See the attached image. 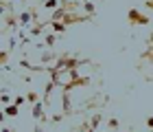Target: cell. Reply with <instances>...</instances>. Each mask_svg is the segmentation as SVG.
<instances>
[{
	"label": "cell",
	"mask_w": 153,
	"mask_h": 132,
	"mask_svg": "<svg viewBox=\"0 0 153 132\" xmlns=\"http://www.w3.org/2000/svg\"><path fill=\"white\" fill-rule=\"evenodd\" d=\"M83 64H88V60H83V57H79V55H74V53H59L53 68L57 73H66V71H74V68H79Z\"/></svg>",
	"instance_id": "cell-1"
},
{
	"label": "cell",
	"mask_w": 153,
	"mask_h": 132,
	"mask_svg": "<svg viewBox=\"0 0 153 132\" xmlns=\"http://www.w3.org/2000/svg\"><path fill=\"white\" fill-rule=\"evenodd\" d=\"M127 22H129V26H147L151 22V18L144 16L138 7H131V9L127 11Z\"/></svg>",
	"instance_id": "cell-2"
},
{
	"label": "cell",
	"mask_w": 153,
	"mask_h": 132,
	"mask_svg": "<svg viewBox=\"0 0 153 132\" xmlns=\"http://www.w3.org/2000/svg\"><path fill=\"white\" fill-rule=\"evenodd\" d=\"M29 22H39V16H37V9H35V7H29V9H24V11L18 16V26H26Z\"/></svg>",
	"instance_id": "cell-3"
},
{
	"label": "cell",
	"mask_w": 153,
	"mask_h": 132,
	"mask_svg": "<svg viewBox=\"0 0 153 132\" xmlns=\"http://www.w3.org/2000/svg\"><path fill=\"white\" fill-rule=\"evenodd\" d=\"M31 115H33V119H37V121H46V108H44V103H42V101L31 103Z\"/></svg>",
	"instance_id": "cell-4"
},
{
	"label": "cell",
	"mask_w": 153,
	"mask_h": 132,
	"mask_svg": "<svg viewBox=\"0 0 153 132\" xmlns=\"http://www.w3.org/2000/svg\"><path fill=\"white\" fill-rule=\"evenodd\" d=\"M61 115H72V101H70V93L61 88Z\"/></svg>",
	"instance_id": "cell-5"
},
{
	"label": "cell",
	"mask_w": 153,
	"mask_h": 132,
	"mask_svg": "<svg viewBox=\"0 0 153 132\" xmlns=\"http://www.w3.org/2000/svg\"><path fill=\"white\" fill-rule=\"evenodd\" d=\"M2 18H4V31L16 29V26H18V16H16V11H13V9H9Z\"/></svg>",
	"instance_id": "cell-6"
},
{
	"label": "cell",
	"mask_w": 153,
	"mask_h": 132,
	"mask_svg": "<svg viewBox=\"0 0 153 132\" xmlns=\"http://www.w3.org/2000/svg\"><path fill=\"white\" fill-rule=\"evenodd\" d=\"M46 26H51L55 33H66V31H68V26H66L64 22H59V20H48Z\"/></svg>",
	"instance_id": "cell-7"
},
{
	"label": "cell",
	"mask_w": 153,
	"mask_h": 132,
	"mask_svg": "<svg viewBox=\"0 0 153 132\" xmlns=\"http://www.w3.org/2000/svg\"><path fill=\"white\" fill-rule=\"evenodd\" d=\"M101 123H103V115H101V112H94V115L88 119V126L92 128V130H99Z\"/></svg>",
	"instance_id": "cell-8"
},
{
	"label": "cell",
	"mask_w": 153,
	"mask_h": 132,
	"mask_svg": "<svg viewBox=\"0 0 153 132\" xmlns=\"http://www.w3.org/2000/svg\"><path fill=\"white\" fill-rule=\"evenodd\" d=\"M2 112H4V117H9V119H13V117H18V112H20V108H18V106H13V103H7Z\"/></svg>",
	"instance_id": "cell-9"
},
{
	"label": "cell",
	"mask_w": 153,
	"mask_h": 132,
	"mask_svg": "<svg viewBox=\"0 0 153 132\" xmlns=\"http://www.w3.org/2000/svg\"><path fill=\"white\" fill-rule=\"evenodd\" d=\"M55 60H57V53H53V51H42V57H39L42 64H48V62H55Z\"/></svg>",
	"instance_id": "cell-10"
},
{
	"label": "cell",
	"mask_w": 153,
	"mask_h": 132,
	"mask_svg": "<svg viewBox=\"0 0 153 132\" xmlns=\"http://www.w3.org/2000/svg\"><path fill=\"white\" fill-rule=\"evenodd\" d=\"M9 57H11V53L7 51V48H0V66L7 68V64H9Z\"/></svg>",
	"instance_id": "cell-11"
},
{
	"label": "cell",
	"mask_w": 153,
	"mask_h": 132,
	"mask_svg": "<svg viewBox=\"0 0 153 132\" xmlns=\"http://www.w3.org/2000/svg\"><path fill=\"white\" fill-rule=\"evenodd\" d=\"M55 42H57V35H55V33H46V35H44V42H42V44H44V46H55Z\"/></svg>",
	"instance_id": "cell-12"
},
{
	"label": "cell",
	"mask_w": 153,
	"mask_h": 132,
	"mask_svg": "<svg viewBox=\"0 0 153 132\" xmlns=\"http://www.w3.org/2000/svg\"><path fill=\"white\" fill-rule=\"evenodd\" d=\"M0 103H11V95H9V90L7 88H0Z\"/></svg>",
	"instance_id": "cell-13"
},
{
	"label": "cell",
	"mask_w": 153,
	"mask_h": 132,
	"mask_svg": "<svg viewBox=\"0 0 153 132\" xmlns=\"http://www.w3.org/2000/svg\"><path fill=\"white\" fill-rule=\"evenodd\" d=\"M24 99L29 101V103H35V101H39V95L35 93V90H26V95H24Z\"/></svg>",
	"instance_id": "cell-14"
},
{
	"label": "cell",
	"mask_w": 153,
	"mask_h": 132,
	"mask_svg": "<svg viewBox=\"0 0 153 132\" xmlns=\"http://www.w3.org/2000/svg\"><path fill=\"white\" fill-rule=\"evenodd\" d=\"M42 5H44L48 11H55L59 7V0H42Z\"/></svg>",
	"instance_id": "cell-15"
},
{
	"label": "cell",
	"mask_w": 153,
	"mask_h": 132,
	"mask_svg": "<svg viewBox=\"0 0 153 132\" xmlns=\"http://www.w3.org/2000/svg\"><path fill=\"white\" fill-rule=\"evenodd\" d=\"M107 128H109V132H116L120 128V121H118L116 117H112V119H107Z\"/></svg>",
	"instance_id": "cell-16"
},
{
	"label": "cell",
	"mask_w": 153,
	"mask_h": 132,
	"mask_svg": "<svg viewBox=\"0 0 153 132\" xmlns=\"http://www.w3.org/2000/svg\"><path fill=\"white\" fill-rule=\"evenodd\" d=\"M9 9H13L9 0H0V18H2V16H4V13L9 11Z\"/></svg>",
	"instance_id": "cell-17"
},
{
	"label": "cell",
	"mask_w": 153,
	"mask_h": 132,
	"mask_svg": "<svg viewBox=\"0 0 153 132\" xmlns=\"http://www.w3.org/2000/svg\"><path fill=\"white\" fill-rule=\"evenodd\" d=\"M83 11H85L88 16H94L96 13V7L92 5V0H90V2H83Z\"/></svg>",
	"instance_id": "cell-18"
},
{
	"label": "cell",
	"mask_w": 153,
	"mask_h": 132,
	"mask_svg": "<svg viewBox=\"0 0 153 132\" xmlns=\"http://www.w3.org/2000/svg\"><path fill=\"white\" fill-rule=\"evenodd\" d=\"M11 103H13V106H22V103H26V99H24V95H16V99H11Z\"/></svg>",
	"instance_id": "cell-19"
},
{
	"label": "cell",
	"mask_w": 153,
	"mask_h": 132,
	"mask_svg": "<svg viewBox=\"0 0 153 132\" xmlns=\"http://www.w3.org/2000/svg\"><path fill=\"white\" fill-rule=\"evenodd\" d=\"M76 132H96V130H92V128H90V126H88V121H83L81 126L76 128Z\"/></svg>",
	"instance_id": "cell-20"
},
{
	"label": "cell",
	"mask_w": 153,
	"mask_h": 132,
	"mask_svg": "<svg viewBox=\"0 0 153 132\" xmlns=\"http://www.w3.org/2000/svg\"><path fill=\"white\" fill-rule=\"evenodd\" d=\"M13 48H16V35H11V38H9V48H7V51L11 53Z\"/></svg>",
	"instance_id": "cell-21"
},
{
	"label": "cell",
	"mask_w": 153,
	"mask_h": 132,
	"mask_svg": "<svg viewBox=\"0 0 153 132\" xmlns=\"http://www.w3.org/2000/svg\"><path fill=\"white\" fill-rule=\"evenodd\" d=\"M147 128H149V130L153 128V117H147Z\"/></svg>",
	"instance_id": "cell-22"
},
{
	"label": "cell",
	"mask_w": 153,
	"mask_h": 132,
	"mask_svg": "<svg viewBox=\"0 0 153 132\" xmlns=\"http://www.w3.org/2000/svg\"><path fill=\"white\" fill-rule=\"evenodd\" d=\"M4 119H7V117H4V112H2V110H0V126L4 123Z\"/></svg>",
	"instance_id": "cell-23"
},
{
	"label": "cell",
	"mask_w": 153,
	"mask_h": 132,
	"mask_svg": "<svg viewBox=\"0 0 153 132\" xmlns=\"http://www.w3.org/2000/svg\"><path fill=\"white\" fill-rule=\"evenodd\" d=\"M0 132H13L11 128H7V126H2V130H0Z\"/></svg>",
	"instance_id": "cell-24"
},
{
	"label": "cell",
	"mask_w": 153,
	"mask_h": 132,
	"mask_svg": "<svg viewBox=\"0 0 153 132\" xmlns=\"http://www.w3.org/2000/svg\"><path fill=\"white\" fill-rule=\"evenodd\" d=\"M33 132H42V126H39V123H37L35 128H33Z\"/></svg>",
	"instance_id": "cell-25"
},
{
	"label": "cell",
	"mask_w": 153,
	"mask_h": 132,
	"mask_svg": "<svg viewBox=\"0 0 153 132\" xmlns=\"http://www.w3.org/2000/svg\"><path fill=\"white\" fill-rule=\"evenodd\" d=\"M66 2H68V0H59V5H66Z\"/></svg>",
	"instance_id": "cell-26"
},
{
	"label": "cell",
	"mask_w": 153,
	"mask_h": 132,
	"mask_svg": "<svg viewBox=\"0 0 153 132\" xmlns=\"http://www.w3.org/2000/svg\"><path fill=\"white\" fill-rule=\"evenodd\" d=\"M81 2H90V0H81Z\"/></svg>",
	"instance_id": "cell-27"
},
{
	"label": "cell",
	"mask_w": 153,
	"mask_h": 132,
	"mask_svg": "<svg viewBox=\"0 0 153 132\" xmlns=\"http://www.w3.org/2000/svg\"><path fill=\"white\" fill-rule=\"evenodd\" d=\"M96 132H105V130H96Z\"/></svg>",
	"instance_id": "cell-28"
}]
</instances>
